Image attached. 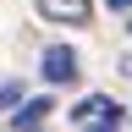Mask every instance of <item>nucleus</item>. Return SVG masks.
Instances as JSON below:
<instances>
[{
	"mask_svg": "<svg viewBox=\"0 0 132 132\" xmlns=\"http://www.w3.org/2000/svg\"><path fill=\"white\" fill-rule=\"evenodd\" d=\"M72 127H82V132H110V127H127V110L116 105V99H105V94H88V99H77L72 105Z\"/></svg>",
	"mask_w": 132,
	"mask_h": 132,
	"instance_id": "1",
	"label": "nucleus"
},
{
	"mask_svg": "<svg viewBox=\"0 0 132 132\" xmlns=\"http://www.w3.org/2000/svg\"><path fill=\"white\" fill-rule=\"evenodd\" d=\"M39 72H44V82H50V88H61V82H77V50H72V44H44Z\"/></svg>",
	"mask_w": 132,
	"mask_h": 132,
	"instance_id": "2",
	"label": "nucleus"
},
{
	"mask_svg": "<svg viewBox=\"0 0 132 132\" xmlns=\"http://www.w3.org/2000/svg\"><path fill=\"white\" fill-rule=\"evenodd\" d=\"M33 11L55 28H82L94 16V0H33Z\"/></svg>",
	"mask_w": 132,
	"mask_h": 132,
	"instance_id": "3",
	"label": "nucleus"
},
{
	"mask_svg": "<svg viewBox=\"0 0 132 132\" xmlns=\"http://www.w3.org/2000/svg\"><path fill=\"white\" fill-rule=\"evenodd\" d=\"M50 116H55L50 94H44V99H16V116H11V127H16V132H33V127H44Z\"/></svg>",
	"mask_w": 132,
	"mask_h": 132,
	"instance_id": "4",
	"label": "nucleus"
},
{
	"mask_svg": "<svg viewBox=\"0 0 132 132\" xmlns=\"http://www.w3.org/2000/svg\"><path fill=\"white\" fill-rule=\"evenodd\" d=\"M16 99H22V88L16 82H0V110H16Z\"/></svg>",
	"mask_w": 132,
	"mask_h": 132,
	"instance_id": "5",
	"label": "nucleus"
},
{
	"mask_svg": "<svg viewBox=\"0 0 132 132\" xmlns=\"http://www.w3.org/2000/svg\"><path fill=\"white\" fill-rule=\"evenodd\" d=\"M110 6H116V11H127V6H132V0H110Z\"/></svg>",
	"mask_w": 132,
	"mask_h": 132,
	"instance_id": "6",
	"label": "nucleus"
},
{
	"mask_svg": "<svg viewBox=\"0 0 132 132\" xmlns=\"http://www.w3.org/2000/svg\"><path fill=\"white\" fill-rule=\"evenodd\" d=\"M127 116H132V110H127Z\"/></svg>",
	"mask_w": 132,
	"mask_h": 132,
	"instance_id": "7",
	"label": "nucleus"
}]
</instances>
